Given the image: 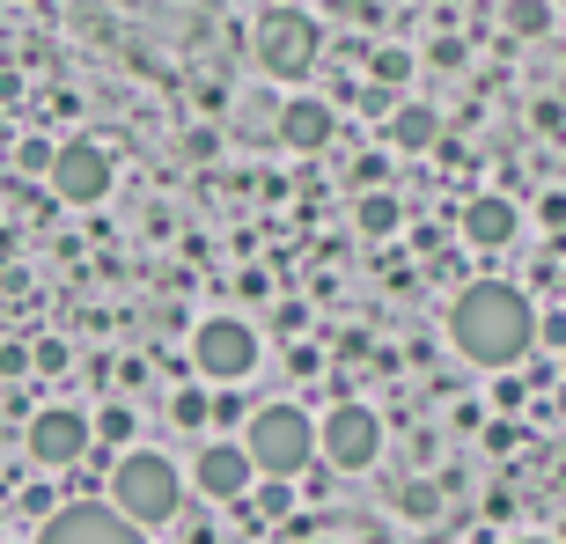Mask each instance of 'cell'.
<instances>
[{"instance_id":"14","label":"cell","mask_w":566,"mask_h":544,"mask_svg":"<svg viewBox=\"0 0 566 544\" xmlns=\"http://www.w3.org/2000/svg\"><path fill=\"white\" fill-rule=\"evenodd\" d=\"M354 221H360V236H398V221H405V207L390 199V191H368L354 207Z\"/></svg>"},{"instance_id":"10","label":"cell","mask_w":566,"mask_h":544,"mask_svg":"<svg viewBox=\"0 0 566 544\" xmlns=\"http://www.w3.org/2000/svg\"><path fill=\"white\" fill-rule=\"evenodd\" d=\"M191 479H199V493L207 501H243L258 485V463H251V449L243 441H207L199 449V463H191Z\"/></svg>"},{"instance_id":"11","label":"cell","mask_w":566,"mask_h":544,"mask_svg":"<svg viewBox=\"0 0 566 544\" xmlns=\"http://www.w3.org/2000/svg\"><path fill=\"white\" fill-rule=\"evenodd\" d=\"M515 229H523V213H515V199H501V191H479V199L463 207V236H471L479 251L515 243Z\"/></svg>"},{"instance_id":"23","label":"cell","mask_w":566,"mask_h":544,"mask_svg":"<svg viewBox=\"0 0 566 544\" xmlns=\"http://www.w3.org/2000/svg\"><path fill=\"white\" fill-rule=\"evenodd\" d=\"M537 338H552V346H566V310H559V316H537Z\"/></svg>"},{"instance_id":"13","label":"cell","mask_w":566,"mask_h":544,"mask_svg":"<svg viewBox=\"0 0 566 544\" xmlns=\"http://www.w3.org/2000/svg\"><path fill=\"white\" fill-rule=\"evenodd\" d=\"M382 140L390 147H405V155H427V147L441 140V118L427 104H398L390 118H382Z\"/></svg>"},{"instance_id":"26","label":"cell","mask_w":566,"mask_h":544,"mask_svg":"<svg viewBox=\"0 0 566 544\" xmlns=\"http://www.w3.org/2000/svg\"><path fill=\"white\" fill-rule=\"evenodd\" d=\"M310 544H332V537H310Z\"/></svg>"},{"instance_id":"22","label":"cell","mask_w":566,"mask_h":544,"mask_svg":"<svg viewBox=\"0 0 566 544\" xmlns=\"http://www.w3.org/2000/svg\"><path fill=\"white\" fill-rule=\"evenodd\" d=\"M354 185H368V191L382 185V155H360V169H354Z\"/></svg>"},{"instance_id":"19","label":"cell","mask_w":566,"mask_h":544,"mask_svg":"<svg viewBox=\"0 0 566 544\" xmlns=\"http://www.w3.org/2000/svg\"><path fill=\"white\" fill-rule=\"evenodd\" d=\"M133 435V412L126 405H104V412H96V441H126Z\"/></svg>"},{"instance_id":"18","label":"cell","mask_w":566,"mask_h":544,"mask_svg":"<svg viewBox=\"0 0 566 544\" xmlns=\"http://www.w3.org/2000/svg\"><path fill=\"white\" fill-rule=\"evenodd\" d=\"M169 412H177V427H207V419H213V398L191 383V390H177V405H169Z\"/></svg>"},{"instance_id":"17","label":"cell","mask_w":566,"mask_h":544,"mask_svg":"<svg viewBox=\"0 0 566 544\" xmlns=\"http://www.w3.org/2000/svg\"><path fill=\"white\" fill-rule=\"evenodd\" d=\"M368 74H376V82L398 96V88L412 82V52H398V44H390V52H376V66H368Z\"/></svg>"},{"instance_id":"20","label":"cell","mask_w":566,"mask_h":544,"mask_svg":"<svg viewBox=\"0 0 566 544\" xmlns=\"http://www.w3.org/2000/svg\"><path fill=\"white\" fill-rule=\"evenodd\" d=\"M30 368H38V376H60V368H66V346H60V338H38V346H30Z\"/></svg>"},{"instance_id":"4","label":"cell","mask_w":566,"mask_h":544,"mask_svg":"<svg viewBox=\"0 0 566 544\" xmlns=\"http://www.w3.org/2000/svg\"><path fill=\"white\" fill-rule=\"evenodd\" d=\"M316 52H324V22L310 8H265L258 15V60H265L273 82H302L316 66Z\"/></svg>"},{"instance_id":"15","label":"cell","mask_w":566,"mask_h":544,"mask_svg":"<svg viewBox=\"0 0 566 544\" xmlns=\"http://www.w3.org/2000/svg\"><path fill=\"white\" fill-rule=\"evenodd\" d=\"M507 38H545L552 30V0H507Z\"/></svg>"},{"instance_id":"24","label":"cell","mask_w":566,"mask_h":544,"mask_svg":"<svg viewBox=\"0 0 566 544\" xmlns=\"http://www.w3.org/2000/svg\"><path fill=\"white\" fill-rule=\"evenodd\" d=\"M8 258H15V236H8V229H0V265H8Z\"/></svg>"},{"instance_id":"6","label":"cell","mask_w":566,"mask_h":544,"mask_svg":"<svg viewBox=\"0 0 566 544\" xmlns=\"http://www.w3.org/2000/svg\"><path fill=\"white\" fill-rule=\"evenodd\" d=\"M382 457V419L368 405H332V412L316 419V463H332V471H368Z\"/></svg>"},{"instance_id":"9","label":"cell","mask_w":566,"mask_h":544,"mask_svg":"<svg viewBox=\"0 0 566 544\" xmlns=\"http://www.w3.org/2000/svg\"><path fill=\"white\" fill-rule=\"evenodd\" d=\"M52 191H60L66 207H96V199L111 191L104 140H60V155H52Z\"/></svg>"},{"instance_id":"21","label":"cell","mask_w":566,"mask_h":544,"mask_svg":"<svg viewBox=\"0 0 566 544\" xmlns=\"http://www.w3.org/2000/svg\"><path fill=\"white\" fill-rule=\"evenodd\" d=\"M52 155H60V147H44V140H30V147H22V169H52Z\"/></svg>"},{"instance_id":"2","label":"cell","mask_w":566,"mask_h":544,"mask_svg":"<svg viewBox=\"0 0 566 544\" xmlns=\"http://www.w3.org/2000/svg\"><path fill=\"white\" fill-rule=\"evenodd\" d=\"M111 508L133 515L140 530H169V523H177V508H185V479H177V463L155 457V449L118 457V471H111Z\"/></svg>"},{"instance_id":"12","label":"cell","mask_w":566,"mask_h":544,"mask_svg":"<svg viewBox=\"0 0 566 544\" xmlns=\"http://www.w3.org/2000/svg\"><path fill=\"white\" fill-rule=\"evenodd\" d=\"M280 140H287L294 155H316V147L332 140V104H316V96H294V104L280 111Z\"/></svg>"},{"instance_id":"7","label":"cell","mask_w":566,"mask_h":544,"mask_svg":"<svg viewBox=\"0 0 566 544\" xmlns=\"http://www.w3.org/2000/svg\"><path fill=\"white\" fill-rule=\"evenodd\" d=\"M88 441H96V419L88 412H74V405H44V412L30 419L22 449H30L38 471H74V463L88 457Z\"/></svg>"},{"instance_id":"5","label":"cell","mask_w":566,"mask_h":544,"mask_svg":"<svg viewBox=\"0 0 566 544\" xmlns=\"http://www.w3.org/2000/svg\"><path fill=\"white\" fill-rule=\"evenodd\" d=\"M191 368H199V383H243L258 368V332L243 324V316H207L199 332H191Z\"/></svg>"},{"instance_id":"8","label":"cell","mask_w":566,"mask_h":544,"mask_svg":"<svg viewBox=\"0 0 566 544\" xmlns=\"http://www.w3.org/2000/svg\"><path fill=\"white\" fill-rule=\"evenodd\" d=\"M38 544H147V530L133 515H118L111 501H74L38 530Z\"/></svg>"},{"instance_id":"25","label":"cell","mask_w":566,"mask_h":544,"mask_svg":"<svg viewBox=\"0 0 566 544\" xmlns=\"http://www.w3.org/2000/svg\"><path fill=\"white\" fill-rule=\"evenodd\" d=\"M515 544H552V537H515Z\"/></svg>"},{"instance_id":"1","label":"cell","mask_w":566,"mask_h":544,"mask_svg":"<svg viewBox=\"0 0 566 544\" xmlns=\"http://www.w3.org/2000/svg\"><path fill=\"white\" fill-rule=\"evenodd\" d=\"M449 346L479 368H515V360L537 346V310H530L523 287L507 280H471V287L449 302Z\"/></svg>"},{"instance_id":"3","label":"cell","mask_w":566,"mask_h":544,"mask_svg":"<svg viewBox=\"0 0 566 544\" xmlns=\"http://www.w3.org/2000/svg\"><path fill=\"white\" fill-rule=\"evenodd\" d=\"M243 449H251L258 479H302L316 463V419L302 405H258L243 427Z\"/></svg>"},{"instance_id":"16","label":"cell","mask_w":566,"mask_h":544,"mask_svg":"<svg viewBox=\"0 0 566 544\" xmlns=\"http://www.w3.org/2000/svg\"><path fill=\"white\" fill-rule=\"evenodd\" d=\"M398 515H405V523H434V515H441V485L412 479V485L398 493Z\"/></svg>"}]
</instances>
